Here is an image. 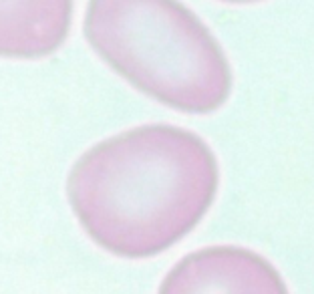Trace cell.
I'll return each mask as SVG.
<instances>
[{
    "label": "cell",
    "instance_id": "cell-4",
    "mask_svg": "<svg viewBox=\"0 0 314 294\" xmlns=\"http://www.w3.org/2000/svg\"><path fill=\"white\" fill-rule=\"evenodd\" d=\"M73 0H0V57L41 59L69 37Z\"/></svg>",
    "mask_w": 314,
    "mask_h": 294
},
{
    "label": "cell",
    "instance_id": "cell-3",
    "mask_svg": "<svg viewBox=\"0 0 314 294\" xmlns=\"http://www.w3.org/2000/svg\"><path fill=\"white\" fill-rule=\"evenodd\" d=\"M157 294H288L280 272L242 246H208L181 258Z\"/></svg>",
    "mask_w": 314,
    "mask_h": 294
},
{
    "label": "cell",
    "instance_id": "cell-2",
    "mask_svg": "<svg viewBox=\"0 0 314 294\" xmlns=\"http://www.w3.org/2000/svg\"><path fill=\"white\" fill-rule=\"evenodd\" d=\"M85 37L129 85L175 111L208 115L232 93L217 39L179 0H89Z\"/></svg>",
    "mask_w": 314,
    "mask_h": 294
},
{
    "label": "cell",
    "instance_id": "cell-5",
    "mask_svg": "<svg viewBox=\"0 0 314 294\" xmlns=\"http://www.w3.org/2000/svg\"><path fill=\"white\" fill-rule=\"evenodd\" d=\"M222 2H232V4H246V2H258V0H222Z\"/></svg>",
    "mask_w": 314,
    "mask_h": 294
},
{
    "label": "cell",
    "instance_id": "cell-1",
    "mask_svg": "<svg viewBox=\"0 0 314 294\" xmlns=\"http://www.w3.org/2000/svg\"><path fill=\"white\" fill-rule=\"evenodd\" d=\"M208 143L175 125H141L85 151L67 193L87 236L113 256L145 260L190 234L217 193Z\"/></svg>",
    "mask_w": 314,
    "mask_h": 294
}]
</instances>
